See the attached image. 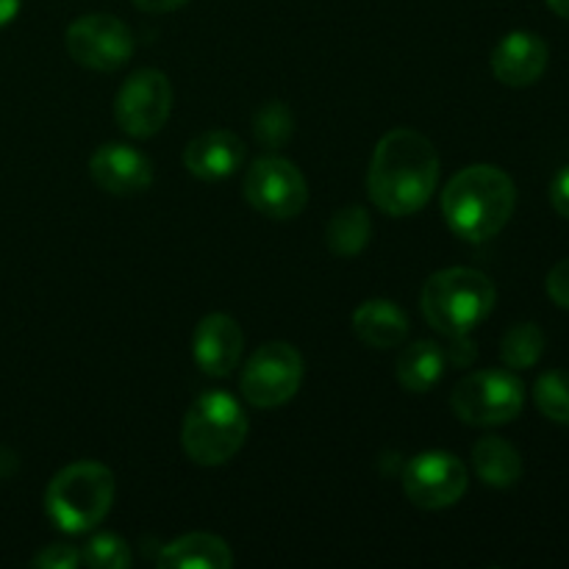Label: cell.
Listing matches in <instances>:
<instances>
[{"label":"cell","instance_id":"obj_2","mask_svg":"<svg viewBox=\"0 0 569 569\" xmlns=\"http://www.w3.org/2000/svg\"><path fill=\"white\" fill-rule=\"evenodd\" d=\"M517 206V187L495 164H472L450 178L442 192V214L459 237L483 242L503 231Z\"/></svg>","mask_w":569,"mask_h":569},{"label":"cell","instance_id":"obj_20","mask_svg":"<svg viewBox=\"0 0 569 569\" xmlns=\"http://www.w3.org/2000/svg\"><path fill=\"white\" fill-rule=\"evenodd\" d=\"M372 237V220L367 214L365 206H345L337 214L328 220L326 228V244L331 253L342 256V259H353L367 248Z\"/></svg>","mask_w":569,"mask_h":569},{"label":"cell","instance_id":"obj_10","mask_svg":"<svg viewBox=\"0 0 569 569\" xmlns=\"http://www.w3.org/2000/svg\"><path fill=\"white\" fill-rule=\"evenodd\" d=\"M64 44L76 64L98 72L120 70L133 53L131 28L111 14L78 17L67 28Z\"/></svg>","mask_w":569,"mask_h":569},{"label":"cell","instance_id":"obj_17","mask_svg":"<svg viewBox=\"0 0 569 569\" xmlns=\"http://www.w3.org/2000/svg\"><path fill=\"white\" fill-rule=\"evenodd\" d=\"M448 365V348L439 342H431V339H422V342H415L400 350L395 372H398V381L406 392L422 395L431 392L442 381Z\"/></svg>","mask_w":569,"mask_h":569},{"label":"cell","instance_id":"obj_5","mask_svg":"<svg viewBox=\"0 0 569 569\" xmlns=\"http://www.w3.org/2000/svg\"><path fill=\"white\" fill-rule=\"evenodd\" d=\"M248 437V417L228 392H206L189 406L181 442L194 465L217 467L231 461Z\"/></svg>","mask_w":569,"mask_h":569},{"label":"cell","instance_id":"obj_4","mask_svg":"<svg viewBox=\"0 0 569 569\" xmlns=\"http://www.w3.org/2000/svg\"><path fill=\"white\" fill-rule=\"evenodd\" d=\"M114 503V476L98 461H78L56 472L44 492L48 517L64 533L92 531Z\"/></svg>","mask_w":569,"mask_h":569},{"label":"cell","instance_id":"obj_16","mask_svg":"<svg viewBox=\"0 0 569 569\" xmlns=\"http://www.w3.org/2000/svg\"><path fill=\"white\" fill-rule=\"evenodd\" d=\"M353 331L367 348H400L409 337V317L392 300L372 298L353 311Z\"/></svg>","mask_w":569,"mask_h":569},{"label":"cell","instance_id":"obj_8","mask_svg":"<svg viewBox=\"0 0 569 569\" xmlns=\"http://www.w3.org/2000/svg\"><path fill=\"white\" fill-rule=\"evenodd\" d=\"M244 198L256 211L272 220H292L309 203V183L292 161L264 156L253 161L244 176Z\"/></svg>","mask_w":569,"mask_h":569},{"label":"cell","instance_id":"obj_9","mask_svg":"<svg viewBox=\"0 0 569 569\" xmlns=\"http://www.w3.org/2000/svg\"><path fill=\"white\" fill-rule=\"evenodd\" d=\"M114 114L117 126L128 137H153L167 126L172 114V83L159 70H137L120 87Z\"/></svg>","mask_w":569,"mask_h":569},{"label":"cell","instance_id":"obj_26","mask_svg":"<svg viewBox=\"0 0 569 569\" xmlns=\"http://www.w3.org/2000/svg\"><path fill=\"white\" fill-rule=\"evenodd\" d=\"M548 295L556 306L569 309V259L559 261L548 276Z\"/></svg>","mask_w":569,"mask_h":569},{"label":"cell","instance_id":"obj_12","mask_svg":"<svg viewBox=\"0 0 569 569\" xmlns=\"http://www.w3.org/2000/svg\"><path fill=\"white\" fill-rule=\"evenodd\" d=\"M89 172L103 192L117 194V198L139 194L153 183V164L148 156L122 142H111L94 150V156L89 159Z\"/></svg>","mask_w":569,"mask_h":569},{"label":"cell","instance_id":"obj_25","mask_svg":"<svg viewBox=\"0 0 569 569\" xmlns=\"http://www.w3.org/2000/svg\"><path fill=\"white\" fill-rule=\"evenodd\" d=\"M31 565L42 569H72L81 565V553L72 545H50L42 553L33 556Z\"/></svg>","mask_w":569,"mask_h":569},{"label":"cell","instance_id":"obj_23","mask_svg":"<svg viewBox=\"0 0 569 569\" xmlns=\"http://www.w3.org/2000/svg\"><path fill=\"white\" fill-rule=\"evenodd\" d=\"M292 131H295V117L287 103L272 100V103L261 106V109L256 111L253 133H256V142H261L264 148L270 150L283 148V144L292 139Z\"/></svg>","mask_w":569,"mask_h":569},{"label":"cell","instance_id":"obj_22","mask_svg":"<svg viewBox=\"0 0 569 569\" xmlns=\"http://www.w3.org/2000/svg\"><path fill=\"white\" fill-rule=\"evenodd\" d=\"M533 403L548 420L569 426V370H550L533 383Z\"/></svg>","mask_w":569,"mask_h":569},{"label":"cell","instance_id":"obj_6","mask_svg":"<svg viewBox=\"0 0 569 569\" xmlns=\"http://www.w3.org/2000/svg\"><path fill=\"white\" fill-rule=\"evenodd\" d=\"M450 406L467 426H503L526 406V387L509 370H481L456 383Z\"/></svg>","mask_w":569,"mask_h":569},{"label":"cell","instance_id":"obj_24","mask_svg":"<svg viewBox=\"0 0 569 569\" xmlns=\"http://www.w3.org/2000/svg\"><path fill=\"white\" fill-rule=\"evenodd\" d=\"M81 561L92 569H126L131 565V550L114 533H100L81 550Z\"/></svg>","mask_w":569,"mask_h":569},{"label":"cell","instance_id":"obj_28","mask_svg":"<svg viewBox=\"0 0 569 569\" xmlns=\"http://www.w3.org/2000/svg\"><path fill=\"white\" fill-rule=\"evenodd\" d=\"M133 3H137V9L150 11V14H167V11L181 9L189 0H133Z\"/></svg>","mask_w":569,"mask_h":569},{"label":"cell","instance_id":"obj_21","mask_svg":"<svg viewBox=\"0 0 569 569\" xmlns=\"http://www.w3.org/2000/svg\"><path fill=\"white\" fill-rule=\"evenodd\" d=\"M545 353V333L537 322H517L500 339V359L509 370H528Z\"/></svg>","mask_w":569,"mask_h":569},{"label":"cell","instance_id":"obj_3","mask_svg":"<svg viewBox=\"0 0 569 569\" xmlns=\"http://www.w3.org/2000/svg\"><path fill=\"white\" fill-rule=\"evenodd\" d=\"M495 283L470 267L433 272L422 287V315L442 337H467L495 309Z\"/></svg>","mask_w":569,"mask_h":569},{"label":"cell","instance_id":"obj_19","mask_svg":"<svg viewBox=\"0 0 569 569\" xmlns=\"http://www.w3.org/2000/svg\"><path fill=\"white\" fill-rule=\"evenodd\" d=\"M472 465H476L478 478L495 489H509L522 478L520 450L500 437H483L472 448Z\"/></svg>","mask_w":569,"mask_h":569},{"label":"cell","instance_id":"obj_15","mask_svg":"<svg viewBox=\"0 0 569 569\" xmlns=\"http://www.w3.org/2000/svg\"><path fill=\"white\" fill-rule=\"evenodd\" d=\"M242 159L244 148L231 131H206L183 150V164L200 181H226L239 170Z\"/></svg>","mask_w":569,"mask_h":569},{"label":"cell","instance_id":"obj_29","mask_svg":"<svg viewBox=\"0 0 569 569\" xmlns=\"http://www.w3.org/2000/svg\"><path fill=\"white\" fill-rule=\"evenodd\" d=\"M20 3L22 0H0V28L14 20L17 11H20Z\"/></svg>","mask_w":569,"mask_h":569},{"label":"cell","instance_id":"obj_18","mask_svg":"<svg viewBox=\"0 0 569 569\" xmlns=\"http://www.w3.org/2000/svg\"><path fill=\"white\" fill-rule=\"evenodd\" d=\"M156 565L161 569H228L233 565V553L220 537L187 533V537L164 545Z\"/></svg>","mask_w":569,"mask_h":569},{"label":"cell","instance_id":"obj_7","mask_svg":"<svg viewBox=\"0 0 569 569\" xmlns=\"http://www.w3.org/2000/svg\"><path fill=\"white\" fill-rule=\"evenodd\" d=\"M242 398L256 409L289 403L303 383V359L287 342L261 345L242 370Z\"/></svg>","mask_w":569,"mask_h":569},{"label":"cell","instance_id":"obj_30","mask_svg":"<svg viewBox=\"0 0 569 569\" xmlns=\"http://www.w3.org/2000/svg\"><path fill=\"white\" fill-rule=\"evenodd\" d=\"M545 3H548L550 9L556 11V14L565 17V20H569V0H545Z\"/></svg>","mask_w":569,"mask_h":569},{"label":"cell","instance_id":"obj_13","mask_svg":"<svg viewBox=\"0 0 569 569\" xmlns=\"http://www.w3.org/2000/svg\"><path fill=\"white\" fill-rule=\"evenodd\" d=\"M242 328L228 315H209L192 333V359L211 378H226L242 359Z\"/></svg>","mask_w":569,"mask_h":569},{"label":"cell","instance_id":"obj_27","mask_svg":"<svg viewBox=\"0 0 569 569\" xmlns=\"http://www.w3.org/2000/svg\"><path fill=\"white\" fill-rule=\"evenodd\" d=\"M550 203H553V209L559 211L561 217L569 220V167H565V170L553 178V183H550Z\"/></svg>","mask_w":569,"mask_h":569},{"label":"cell","instance_id":"obj_14","mask_svg":"<svg viewBox=\"0 0 569 569\" xmlns=\"http://www.w3.org/2000/svg\"><path fill=\"white\" fill-rule=\"evenodd\" d=\"M548 44L533 31L506 33L492 50V72L506 87H531L548 70Z\"/></svg>","mask_w":569,"mask_h":569},{"label":"cell","instance_id":"obj_11","mask_svg":"<svg viewBox=\"0 0 569 569\" xmlns=\"http://www.w3.org/2000/svg\"><path fill=\"white\" fill-rule=\"evenodd\" d=\"M403 489L420 509H448L467 492V470L461 459L445 450L415 456L403 470Z\"/></svg>","mask_w":569,"mask_h":569},{"label":"cell","instance_id":"obj_1","mask_svg":"<svg viewBox=\"0 0 569 569\" xmlns=\"http://www.w3.org/2000/svg\"><path fill=\"white\" fill-rule=\"evenodd\" d=\"M437 181L439 153L431 139L411 128H395L372 153L367 192L383 214L409 217L433 198Z\"/></svg>","mask_w":569,"mask_h":569}]
</instances>
